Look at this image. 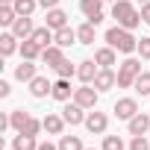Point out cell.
<instances>
[{"label":"cell","mask_w":150,"mask_h":150,"mask_svg":"<svg viewBox=\"0 0 150 150\" xmlns=\"http://www.w3.org/2000/svg\"><path fill=\"white\" fill-rule=\"evenodd\" d=\"M106 44L115 47L118 53H127V56L138 50V38L132 35V30H127V27H121V24H115V27L106 30Z\"/></svg>","instance_id":"obj_1"},{"label":"cell","mask_w":150,"mask_h":150,"mask_svg":"<svg viewBox=\"0 0 150 150\" xmlns=\"http://www.w3.org/2000/svg\"><path fill=\"white\" fill-rule=\"evenodd\" d=\"M112 18H115L121 27H127V30H135L138 24H144V21H141V12L135 9L132 0H118V3H112Z\"/></svg>","instance_id":"obj_2"},{"label":"cell","mask_w":150,"mask_h":150,"mask_svg":"<svg viewBox=\"0 0 150 150\" xmlns=\"http://www.w3.org/2000/svg\"><path fill=\"white\" fill-rule=\"evenodd\" d=\"M141 74V59H124L121 68H118V88H132L135 77Z\"/></svg>","instance_id":"obj_3"},{"label":"cell","mask_w":150,"mask_h":150,"mask_svg":"<svg viewBox=\"0 0 150 150\" xmlns=\"http://www.w3.org/2000/svg\"><path fill=\"white\" fill-rule=\"evenodd\" d=\"M97 100H100V91L91 86V83H83L77 91H74V103H80L83 109H97Z\"/></svg>","instance_id":"obj_4"},{"label":"cell","mask_w":150,"mask_h":150,"mask_svg":"<svg viewBox=\"0 0 150 150\" xmlns=\"http://www.w3.org/2000/svg\"><path fill=\"white\" fill-rule=\"evenodd\" d=\"M112 112H115V118L129 121V118H135V115H138V100H135V97H121V100L112 106Z\"/></svg>","instance_id":"obj_5"},{"label":"cell","mask_w":150,"mask_h":150,"mask_svg":"<svg viewBox=\"0 0 150 150\" xmlns=\"http://www.w3.org/2000/svg\"><path fill=\"white\" fill-rule=\"evenodd\" d=\"M106 127H109V118H106L103 112L91 109V112L86 115V129H88V132H94V135H103V132H106Z\"/></svg>","instance_id":"obj_6"},{"label":"cell","mask_w":150,"mask_h":150,"mask_svg":"<svg viewBox=\"0 0 150 150\" xmlns=\"http://www.w3.org/2000/svg\"><path fill=\"white\" fill-rule=\"evenodd\" d=\"M97 91H109V88H115L118 86V74L112 71V68H100V74L94 77V83H91Z\"/></svg>","instance_id":"obj_7"},{"label":"cell","mask_w":150,"mask_h":150,"mask_svg":"<svg viewBox=\"0 0 150 150\" xmlns=\"http://www.w3.org/2000/svg\"><path fill=\"white\" fill-rule=\"evenodd\" d=\"M127 129H129V135H147V132H150V115L138 112L135 118L127 121Z\"/></svg>","instance_id":"obj_8"},{"label":"cell","mask_w":150,"mask_h":150,"mask_svg":"<svg viewBox=\"0 0 150 150\" xmlns=\"http://www.w3.org/2000/svg\"><path fill=\"white\" fill-rule=\"evenodd\" d=\"M62 118H65L71 127L86 124V109H83L80 103H65V109H62Z\"/></svg>","instance_id":"obj_9"},{"label":"cell","mask_w":150,"mask_h":150,"mask_svg":"<svg viewBox=\"0 0 150 150\" xmlns=\"http://www.w3.org/2000/svg\"><path fill=\"white\" fill-rule=\"evenodd\" d=\"M97 74H100V65H97L94 59H83V62L77 65V77H80L83 83H94Z\"/></svg>","instance_id":"obj_10"},{"label":"cell","mask_w":150,"mask_h":150,"mask_svg":"<svg viewBox=\"0 0 150 150\" xmlns=\"http://www.w3.org/2000/svg\"><path fill=\"white\" fill-rule=\"evenodd\" d=\"M74 91H77V88H71V80L59 77V80L53 83V94H50V97H56L59 103H68V100L74 97Z\"/></svg>","instance_id":"obj_11"},{"label":"cell","mask_w":150,"mask_h":150,"mask_svg":"<svg viewBox=\"0 0 150 150\" xmlns=\"http://www.w3.org/2000/svg\"><path fill=\"white\" fill-rule=\"evenodd\" d=\"M12 33H15L18 38H30V35L35 33L33 18H30V15H18V18H15V24H12Z\"/></svg>","instance_id":"obj_12"},{"label":"cell","mask_w":150,"mask_h":150,"mask_svg":"<svg viewBox=\"0 0 150 150\" xmlns=\"http://www.w3.org/2000/svg\"><path fill=\"white\" fill-rule=\"evenodd\" d=\"M30 38H33L41 50H44V47H50V44H56V33H53L47 24H44V27H35V33H33Z\"/></svg>","instance_id":"obj_13"},{"label":"cell","mask_w":150,"mask_h":150,"mask_svg":"<svg viewBox=\"0 0 150 150\" xmlns=\"http://www.w3.org/2000/svg\"><path fill=\"white\" fill-rule=\"evenodd\" d=\"M94 62H97L100 68H112V65H118V50L106 44V47L94 50Z\"/></svg>","instance_id":"obj_14"},{"label":"cell","mask_w":150,"mask_h":150,"mask_svg":"<svg viewBox=\"0 0 150 150\" xmlns=\"http://www.w3.org/2000/svg\"><path fill=\"white\" fill-rule=\"evenodd\" d=\"M44 24L56 33V30H62V27H68V12H62L59 6L56 9H47V18H44Z\"/></svg>","instance_id":"obj_15"},{"label":"cell","mask_w":150,"mask_h":150,"mask_svg":"<svg viewBox=\"0 0 150 150\" xmlns=\"http://www.w3.org/2000/svg\"><path fill=\"white\" fill-rule=\"evenodd\" d=\"M65 47H59V44H50V47H44L41 50V62L47 65V68H56L62 59H65V53H62Z\"/></svg>","instance_id":"obj_16"},{"label":"cell","mask_w":150,"mask_h":150,"mask_svg":"<svg viewBox=\"0 0 150 150\" xmlns=\"http://www.w3.org/2000/svg\"><path fill=\"white\" fill-rule=\"evenodd\" d=\"M30 94L41 100V97H47V94H53V83H50L47 77H35V80L30 83Z\"/></svg>","instance_id":"obj_17"},{"label":"cell","mask_w":150,"mask_h":150,"mask_svg":"<svg viewBox=\"0 0 150 150\" xmlns=\"http://www.w3.org/2000/svg\"><path fill=\"white\" fill-rule=\"evenodd\" d=\"M41 121H44V129H47L50 135H62V129H65V124H68L62 115H53V112H47Z\"/></svg>","instance_id":"obj_18"},{"label":"cell","mask_w":150,"mask_h":150,"mask_svg":"<svg viewBox=\"0 0 150 150\" xmlns=\"http://www.w3.org/2000/svg\"><path fill=\"white\" fill-rule=\"evenodd\" d=\"M35 77H38V74H35V65H33L30 59H24V62L15 68V80H18V83H33Z\"/></svg>","instance_id":"obj_19"},{"label":"cell","mask_w":150,"mask_h":150,"mask_svg":"<svg viewBox=\"0 0 150 150\" xmlns=\"http://www.w3.org/2000/svg\"><path fill=\"white\" fill-rule=\"evenodd\" d=\"M15 50H21V44H18V35L9 30V33L0 35V56H12Z\"/></svg>","instance_id":"obj_20"},{"label":"cell","mask_w":150,"mask_h":150,"mask_svg":"<svg viewBox=\"0 0 150 150\" xmlns=\"http://www.w3.org/2000/svg\"><path fill=\"white\" fill-rule=\"evenodd\" d=\"M12 150H38V141H35V135L18 132V135L12 138Z\"/></svg>","instance_id":"obj_21"},{"label":"cell","mask_w":150,"mask_h":150,"mask_svg":"<svg viewBox=\"0 0 150 150\" xmlns=\"http://www.w3.org/2000/svg\"><path fill=\"white\" fill-rule=\"evenodd\" d=\"M56 44H59V47L80 44V38H77V30H71V27H62V30H56Z\"/></svg>","instance_id":"obj_22"},{"label":"cell","mask_w":150,"mask_h":150,"mask_svg":"<svg viewBox=\"0 0 150 150\" xmlns=\"http://www.w3.org/2000/svg\"><path fill=\"white\" fill-rule=\"evenodd\" d=\"M21 59H30V62L41 59V47H38L33 38H24V41H21Z\"/></svg>","instance_id":"obj_23"},{"label":"cell","mask_w":150,"mask_h":150,"mask_svg":"<svg viewBox=\"0 0 150 150\" xmlns=\"http://www.w3.org/2000/svg\"><path fill=\"white\" fill-rule=\"evenodd\" d=\"M27 121H30V112H24V109L9 112V124H12V129H15V132H21V129L27 127Z\"/></svg>","instance_id":"obj_24"},{"label":"cell","mask_w":150,"mask_h":150,"mask_svg":"<svg viewBox=\"0 0 150 150\" xmlns=\"http://www.w3.org/2000/svg\"><path fill=\"white\" fill-rule=\"evenodd\" d=\"M15 18H18V12L12 3H0V27H12Z\"/></svg>","instance_id":"obj_25"},{"label":"cell","mask_w":150,"mask_h":150,"mask_svg":"<svg viewBox=\"0 0 150 150\" xmlns=\"http://www.w3.org/2000/svg\"><path fill=\"white\" fill-rule=\"evenodd\" d=\"M80 12H83L86 18L100 15V12H103V0H80Z\"/></svg>","instance_id":"obj_26"},{"label":"cell","mask_w":150,"mask_h":150,"mask_svg":"<svg viewBox=\"0 0 150 150\" xmlns=\"http://www.w3.org/2000/svg\"><path fill=\"white\" fill-rule=\"evenodd\" d=\"M77 38H80V44H94V24L86 21L83 27H77Z\"/></svg>","instance_id":"obj_27"},{"label":"cell","mask_w":150,"mask_h":150,"mask_svg":"<svg viewBox=\"0 0 150 150\" xmlns=\"http://www.w3.org/2000/svg\"><path fill=\"white\" fill-rule=\"evenodd\" d=\"M59 150H86L80 135H62L59 138Z\"/></svg>","instance_id":"obj_28"},{"label":"cell","mask_w":150,"mask_h":150,"mask_svg":"<svg viewBox=\"0 0 150 150\" xmlns=\"http://www.w3.org/2000/svg\"><path fill=\"white\" fill-rule=\"evenodd\" d=\"M132 88L141 94V97H150V74H138V77H135V83H132Z\"/></svg>","instance_id":"obj_29"},{"label":"cell","mask_w":150,"mask_h":150,"mask_svg":"<svg viewBox=\"0 0 150 150\" xmlns=\"http://www.w3.org/2000/svg\"><path fill=\"white\" fill-rule=\"evenodd\" d=\"M12 6H15L18 15H33V12L38 9V0H15Z\"/></svg>","instance_id":"obj_30"},{"label":"cell","mask_w":150,"mask_h":150,"mask_svg":"<svg viewBox=\"0 0 150 150\" xmlns=\"http://www.w3.org/2000/svg\"><path fill=\"white\" fill-rule=\"evenodd\" d=\"M127 144H124V138L121 135H103V147L100 150H124Z\"/></svg>","instance_id":"obj_31"},{"label":"cell","mask_w":150,"mask_h":150,"mask_svg":"<svg viewBox=\"0 0 150 150\" xmlns=\"http://www.w3.org/2000/svg\"><path fill=\"white\" fill-rule=\"evenodd\" d=\"M53 71L59 74V77H65V80H71V77H74V74H77V65H71L68 59H62V62H59V65H56Z\"/></svg>","instance_id":"obj_32"},{"label":"cell","mask_w":150,"mask_h":150,"mask_svg":"<svg viewBox=\"0 0 150 150\" xmlns=\"http://www.w3.org/2000/svg\"><path fill=\"white\" fill-rule=\"evenodd\" d=\"M41 129H44V121H38V118H33V115H30V121H27V127H24L21 132H27V135H38Z\"/></svg>","instance_id":"obj_33"},{"label":"cell","mask_w":150,"mask_h":150,"mask_svg":"<svg viewBox=\"0 0 150 150\" xmlns=\"http://www.w3.org/2000/svg\"><path fill=\"white\" fill-rule=\"evenodd\" d=\"M129 150H150V141H147V135H132V141H129Z\"/></svg>","instance_id":"obj_34"},{"label":"cell","mask_w":150,"mask_h":150,"mask_svg":"<svg viewBox=\"0 0 150 150\" xmlns=\"http://www.w3.org/2000/svg\"><path fill=\"white\" fill-rule=\"evenodd\" d=\"M141 59H150V35L147 38H138V50H135Z\"/></svg>","instance_id":"obj_35"},{"label":"cell","mask_w":150,"mask_h":150,"mask_svg":"<svg viewBox=\"0 0 150 150\" xmlns=\"http://www.w3.org/2000/svg\"><path fill=\"white\" fill-rule=\"evenodd\" d=\"M138 12H141V21H144V24H150V3H141V9H138Z\"/></svg>","instance_id":"obj_36"},{"label":"cell","mask_w":150,"mask_h":150,"mask_svg":"<svg viewBox=\"0 0 150 150\" xmlns=\"http://www.w3.org/2000/svg\"><path fill=\"white\" fill-rule=\"evenodd\" d=\"M9 94H12V86L6 80H0V97H9Z\"/></svg>","instance_id":"obj_37"},{"label":"cell","mask_w":150,"mask_h":150,"mask_svg":"<svg viewBox=\"0 0 150 150\" xmlns=\"http://www.w3.org/2000/svg\"><path fill=\"white\" fill-rule=\"evenodd\" d=\"M38 6H41V9H56L59 0H38Z\"/></svg>","instance_id":"obj_38"},{"label":"cell","mask_w":150,"mask_h":150,"mask_svg":"<svg viewBox=\"0 0 150 150\" xmlns=\"http://www.w3.org/2000/svg\"><path fill=\"white\" fill-rule=\"evenodd\" d=\"M38 150H59V144H50V141H41Z\"/></svg>","instance_id":"obj_39"},{"label":"cell","mask_w":150,"mask_h":150,"mask_svg":"<svg viewBox=\"0 0 150 150\" xmlns=\"http://www.w3.org/2000/svg\"><path fill=\"white\" fill-rule=\"evenodd\" d=\"M132 3H150V0H132Z\"/></svg>","instance_id":"obj_40"},{"label":"cell","mask_w":150,"mask_h":150,"mask_svg":"<svg viewBox=\"0 0 150 150\" xmlns=\"http://www.w3.org/2000/svg\"><path fill=\"white\" fill-rule=\"evenodd\" d=\"M0 3H15V0H0Z\"/></svg>","instance_id":"obj_41"},{"label":"cell","mask_w":150,"mask_h":150,"mask_svg":"<svg viewBox=\"0 0 150 150\" xmlns=\"http://www.w3.org/2000/svg\"><path fill=\"white\" fill-rule=\"evenodd\" d=\"M109 3H118V0H109Z\"/></svg>","instance_id":"obj_42"},{"label":"cell","mask_w":150,"mask_h":150,"mask_svg":"<svg viewBox=\"0 0 150 150\" xmlns=\"http://www.w3.org/2000/svg\"><path fill=\"white\" fill-rule=\"evenodd\" d=\"M86 150H94V147H86Z\"/></svg>","instance_id":"obj_43"}]
</instances>
